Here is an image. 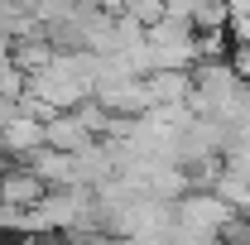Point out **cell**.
Segmentation results:
<instances>
[{
  "label": "cell",
  "instance_id": "obj_1",
  "mask_svg": "<svg viewBox=\"0 0 250 245\" xmlns=\"http://www.w3.org/2000/svg\"><path fill=\"white\" fill-rule=\"evenodd\" d=\"M43 192H48V183H43V173L34 168V163H24V168H10V173H0V202L5 207H39L43 202Z\"/></svg>",
  "mask_w": 250,
  "mask_h": 245
}]
</instances>
